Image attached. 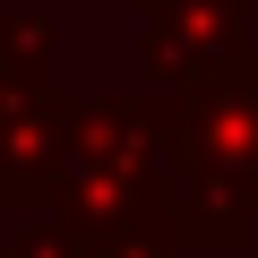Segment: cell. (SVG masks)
Wrapping results in <instances>:
<instances>
[{"label":"cell","mask_w":258,"mask_h":258,"mask_svg":"<svg viewBox=\"0 0 258 258\" xmlns=\"http://www.w3.org/2000/svg\"><path fill=\"white\" fill-rule=\"evenodd\" d=\"M258 232V52L181 95V249H241Z\"/></svg>","instance_id":"6da1fadb"},{"label":"cell","mask_w":258,"mask_h":258,"mask_svg":"<svg viewBox=\"0 0 258 258\" xmlns=\"http://www.w3.org/2000/svg\"><path fill=\"white\" fill-rule=\"evenodd\" d=\"M249 52V0H138V69L164 95L207 86Z\"/></svg>","instance_id":"7a4b0ae2"},{"label":"cell","mask_w":258,"mask_h":258,"mask_svg":"<svg viewBox=\"0 0 258 258\" xmlns=\"http://www.w3.org/2000/svg\"><path fill=\"white\" fill-rule=\"evenodd\" d=\"M60 155H69V95L60 86L0 103V215H18V207L43 215L52 181H60Z\"/></svg>","instance_id":"3957f363"},{"label":"cell","mask_w":258,"mask_h":258,"mask_svg":"<svg viewBox=\"0 0 258 258\" xmlns=\"http://www.w3.org/2000/svg\"><path fill=\"white\" fill-rule=\"evenodd\" d=\"M0 60H18V69H52V60H60V26L35 18V9H0Z\"/></svg>","instance_id":"277c9868"},{"label":"cell","mask_w":258,"mask_h":258,"mask_svg":"<svg viewBox=\"0 0 258 258\" xmlns=\"http://www.w3.org/2000/svg\"><path fill=\"white\" fill-rule=\"evenodd\" d=\"M0 258H120V249H103L95 232H78V224L43 215L35 232H18V241H0Z\"/></svg>","instance_id":"5b68a950"},{"label":"cell","mask_w":258,"mask_h":258,"mask_svg":"<svg viewBox=\"0 0 258 258\" xmlns=\"http://www.w3.org/2000/svg\"><path fill=\"white\" fill-rule=\"evenodd\" d=\"M164 258H198V249H164Z\"/></svg>","instance_id":"8992f818"}]
</instances>
